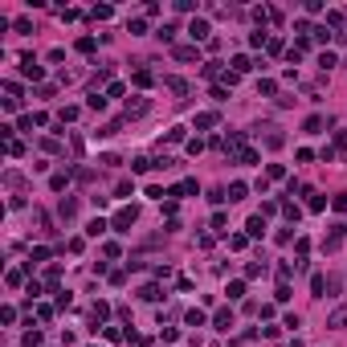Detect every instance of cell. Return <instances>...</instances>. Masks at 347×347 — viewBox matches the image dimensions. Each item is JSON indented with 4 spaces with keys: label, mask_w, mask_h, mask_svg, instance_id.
Here are the masks:
<instances>
[{
    "label": "cell",
    "mask_w": 347,
    "mask_h": 347,
    "mask_svg": "<svg viewBox=\"0 0 347 347\" xmlns=\"http://www.w3.org/2000/svg\"><path fill=\"white\" fill-rule=\"evenodd\" d=\"M139 221V208L135 204H127V208H119V213H114L110 217V229H114V233H131V225Z\"/></svg>",
    "instance_id": "cell-1"
},
{
    "label": "cell",
    "mask_w": 347,
    "mask_h": 347,
    "mask_svg": "<svg viewBox=\"0 0 347 347\" xmlns=\"http://www.w3.org/2000/svg\"><path fill=\"white\" fill-rule=\"evenodd\" d=\"M208 33H213V29H208L204 17H192V21H188V37H192V45H196V41H208Z\"/></svg>",
    "instance_id": "cell-2"
},
{
    "label": "cell",
    "mask_w": 347,
    "mask_h": 347,
    "mask_svg": "<svg viewBox=\"0 0 347 347\" xmlns=\"http://www.w3.org/2000/svg\"><path fill=\"white\" fill-rule=\"evenodd\" d=\"M21 74H25V78H33V82H41V74H45V69L33 62V53H25V57H21Z\"/></svg>",
    "instance_id": "cell-3"
},
{
    "label": "cell",
    "mask_w": 347,
    "mask_h": 347,
    "mask_svg": "<svg viewBox=\"0 0 347 347\" xmlns=\"http://www.w3.org/2000/svg\"><path fill=\"white\" fill-rule=\"evenodd\" d=\"M147 107H152V102H147L143 94H135V98H127V119H139V114H147Z\"/></svg>",
    "instance_id": "cell-4"
},
{
    "label": "cell",
    "mask_w": 347,
    "mask_h": 347,
    "mask_svg": "<svg viewBox=\"0 0 347 347\" xmlns=\"http://www.w3.org/2000/svg\"><path fill=\"white\" fill-rule=\"evenodd\" d=\"M233 323H237V319H233V310H229V306H221V310L213 315V327H217V331H233Z\"/></svg>",
    "instance_id": "cell-5"
},
{
    "label": "cell",
    "mask_w": 347,
    "mask_h": 347,
    "mask_svg": "<svg viewBox=\"0 0 347 347\" xmlns=\"http://www.w3.org/2000/svg\"><path fill=\"white\" fill-rule=\"evenodd\" d=\"M172 57H176V62H200V49H196V45H176Z\"/></svg>",
    "instance_id": "cell-6"
},
{
    "label": "cell",
    "mask_w": 347,
    "mask_h": 347,
    "mask_svg": "<svg viewBox=\"0 0 347 347\" xmlns=\"http://www.w3.org/2000/svg\"><path fill=\"white\" fill-rule=\"evenodd\" d=\"M245 237H265V217H249V225H245Z\"/></svg>",
    "instance_id": "cell-7"
},
{
    "label": "cell",
    "mask_w": 347,
    "mask_h": 347,
    "mask_svg": "<svg viewBox=\"0 0 347 347\" xmlns=\"http://www.w3.org/2000/svg\"><path fill=\"white\" fill-rule=\"evenodd\" d=\"M282 143H286V135L278 131V127H265V147H274V152H278Z\"/></svg>",
    "instance_id": "cell-8"
},
{
    "label": "cell",
    "mask_w": 347,
    "mask_h": 347,
    "mask_svg": "<svg viewBox=\"0 0 347 347\" xmlns=\"http://www.w3.org/2000/svg\"><path fill=\"white\" fill-rule=\"evenodd\" d=\"M107 229H110V221H102V217H94V221L86 225V237H102Z\"/></svg>",
    "instance_id": "cell-9"
},
{
    "label": "cell",
    "mask_w": 347,
    "mask_h": 347,
    "mask_svg": "<svg viewBox=\"0 0 347 347\" xmlns=\"http://www.w3.org/2000/svg\"><path fill=\"white\" fill-rule=\"evenodd\" d=\"M310 294H315V298L327 294V274H315V278H310Z\"/></svg>",
    "instance_id": "cell-10"
},
{
    "label": "cell",
    "mask_w": 347,
    "mask_h": 347,
    "mask_svg": "<svg viewBox=\"0 0 347 347\" xmlns=\"http://www.w3.org/2000/svg\"><path fill=\"white\" fill-rule=\"evenodd\" d=\"M86 107L102 114V110H107V94H98V90H90V98H86Z\"/></svg>",
    "instance_id": "cell-11"
},
{
    "label": "cell",
    "mask_w": 347,
    "mask_h": 347,
    "mask_svg": "<svg viewBox=\"0 0 347 347\" xmlns=\"http://www.w3.org/2000/svg\"><path fill=\"white\" fill-rule=\"evenodd\" d=\"M306 204H310V213H323V208H327V200H323L315 188H306Z\"/></svg>",
    "instance_id": "cell-12"
},
{
    "label": "cell",
    "mask_w": 347,
    "mask_h": 347,
    "mask_svg": "<svg viewBox=\"0 0 347 347\" xmlns=\"http://www.w3.org/2000/svg\"><path fill=\"white\" fill-rule=\"evenodd\" d=\"M323 123H327L323 114H310V119L303 123V131H306V135H319V131H323Z\"/></svg>",
    "instance_id": "cell-13"
},
{
    "label": "cell",
    "mask_w": 347,
    "mask_h": 347,
    "mask_svg": "<svg viewBox=\"0 0 347 347\" xmlns=\"http://www.w3.org/2000/svg\"><path fill=\"white\" fill-rule=\"evenodd\" d=\"M249 69H253L249 53H237V57H233V74H249Z\"/></svg>",
    "instance_id": "cell-14"
},
{
    "label": "cell",
    "mask_w": 347,
    "mask_h": 347,
    "mask_svg": "<svg viewBox=\"0 0 347 347\" xmlns=\"http://www.w3.org/2000/svg\"><path fill=\"white\" fill-rule=\"evenodd\" d=\"M131 82H135L139 90H147V86L155 82V78H152V69H135V78H131Z\"/></svg>",
    "instance_id": "cell-15"
},
{
    "label": "cell",
    "mask_w": 347,
    "mask_h": 347,
    "mask_svg": "<svg viewBox=\"0 0 347 347\" xmlns=\"http://www.w3.org/2000/svg\"><path fill=\"white\" fill-rule=\"evenodd\" d=\"M245 192H249V184H241V180L229 184V200H245Z\"/></svg>",
    "instance_id": "cell-16"
},
{
    "label": "cell",
    "mask_w": 347,
    "mask_h": 347,
    "mask_svg": "<svg viewBox=\"0 0 347 347\" xmlns=\"http://www.w3.org/2000/svg\"><path fill=\"white\" fill-rule=\"evenodd\" d=\"M196 127H200V131H208V127H217V114H213V110H200V114H196Z\"/></svg>",
    "instance_id": "cell-17"
},
{
    "label": "cell",
    "mask_w": 347,
    "mask_h": 347,
    "mask_svg": "<svg viewBox=\"0 0 347 347\" xmlns=\"http://www.w3.org/2000/svg\"><path fill=\"white\" fill-rule=\"evenodd\" d=\"M119 131H123V119H110V123H102V127H98V135H102V139H107V135H119Z\"/></svg>",
    "instance_id": "cell-18"
},
{
    "label": "cell",
    "mask_w": 347,
    "mask_h": 347,
    "mask_svg": "<svg viewBox=\"0 0 347 347\" xmlns=\"http://www.w3.org/2000/svg\"><path fill=\"white\" fill-rule=\"evenodd\" d=\"M184 323H188V327H204V323H208V319H204V310H196V306H192V310H188V315H184Z\"/></svg>",
    "instance_id": "cell-19"
},
{
    "label": "cell",
    "mask_w": 347,
    "mask_h": 347,
    "mask_svg": "<svg viewBox=\"0 0 347 347\" xmlns=\"http://www.w3.org/2000/svg\"><path fill=\"white\" fill-rule=\"evenodd\" d=\"M110 13H114L110 4H94V8H90V21H110Z\"/></svg>",
    "instance_id": "cell-20"
},
{
    "label": "cell",
    "mask_w": 347,
    "mask_h": 347,
    "mask_svg": "<svg viewBox=\"0 0 347 347\" xmlns=\"http://www.w3.org/2000/svg\"><path fill=\"white\" fill-rule=\"evenodd\" d=\"M155 37L164 41V45H172V41H176V25H159V29H155Z\"/></svg>",
    "instance_id": "cell-21"
},
{
    "label": "cell",
    "mask_w": 347,
    "mask_h": 347,
    "mask_svg": "<svg viewBox=\"0 0 347 347\" xmlns=\"http://www.w3.org/2000/svg\"><path fill=\"white\" fill-rule=\"evenodd\" d=\"M225 294H229V303H237V298L245 294V282H229V286H225Z\"/></svg>",
    "instance_id": "cell-22"
},
{
    "label": "cell",
    "mask_w": 347,
    "mask_h": 347,
    "mask_svg": "<svg viewBox=\"0 0 347 347\" xmlns=\"http://www.w3.org/2000/svg\"><path fill=\"white\" fill-rule=\"evenodd\" d=\"M139 298H143V303H159L164 294H159V286H143V290H139Z\"/></svg>",
    "instance_id": "cell-23"
},
{
    "label": "cell",
    "mask_w": 347,
    "mask_h": 347,
    "mask_svg": "<svg viewBox=\"0 0 347 347\" xmlns=\"http://www.w3.org/2000/svg\"><path fill=\"white\" fill-rule=\"evenodd\" d=\"M258 94H265V98L278 94V82H274V78H261V82H258Z\"/></svg>",
    "instance_id": "cell-24"
},
{
    "label": "cell",
    "mask_w": 347,
    "mask_h": 347,
    "mask_svg": "<svg viewBox=\"0 0 347 347\" xmlns=\"http://www.w3.org/2000/svg\"><path fill=\"white\" fill-rule=\"evenodd\" d=\"M65 184H69V172H53V180H49V188H53V192H62V188H65Z\"/></svg>",
    "instance_id": "cell-25"
},
{
    "label": "cell",
    "mask_w": 347,
    "mask_h": 347,
    "mask_svg": "<svg viewBox=\"0 0 347 347\" xmlns=\"http://www.w3.org/2000/svg\"><path fill=\"white\" fill-rule=\"evenodd\" d=\"M282 217H286L290 225H298V217H303V213H298V204H290V200H286V204H282Z\"/></svg>",
    "instance_id": "cell-26"
},
{
    "label": "cell",
    "mask_w": 347,
    "mask_h": 347,
    "mask_svg": "<svg viewBox=\"0 0 347 347\" xmlns=\"http://www.w3.org/2000/svg\"><path fill=\"white\" fill-rule=\"evenodd\" d=\"M319 65H323V69H335V65H339V57H335L331 49H323V53H319Z\"/></svg>",
    "instance_id": "cell-27"
},
{
    "label": "cell",
    "mask_w": 347,
    "mask_h": 347,
    "mask_svg": "<svg viewBox=\"0 0 347 347\" xmlns=\"http://www.w3.org/2000/svg\"><path fill=\"white\" fill-rule=\"evenodd\" d=\"M327 327H347V306H339V310H335V315L327 319Z\"/></svg>",
    "instance_id": "cell-28"
},
{
    "label": "cell",
    "mask_w": 347,
    "mask_h": 347,
    "mask_svg": "<svg viewBox=\"0 0 347 347\" xmlns=\"http://www.w3.org/2000/svg\"><path fill=\"white\" fill-rule=\"evenodd\" d=\"M127 29H131V37H143V33H147V21H143V17H135Z\"/></svg>",
    "instance_id": "cell-29"
},
{
    "label": "cell",
    "mask_w": 347,
    "mask_h": 347,
    "mask_svg": "<svg viewBox=\"0 0 347 347\" xmlns=\"http://www.w3.org/2000/svg\"><path fill=\"white\" fill-rule=\"evenodd\" d=\"M225 225H229V217L225 213H213V233H229Z\"/></svg>",
    "instance_id": "cell-30"
},
{
    "label": "cell",
    "mask_w": 347,
    "mask_h": 347,
    "mask_svg": "<svg viewBox=\"0 0 347 347\" xmlns=\"http://www.w3.org/2000/svg\"><path fill=\"white\" fill-rule=\"evenodd\" d=\"M57 213H62V217H65V221H69V217H74V213H78V200H62V204H57Z\"/></svg>",
    "instance_id": "cell-31"
},
{
    "label": "cell",
    "mask_w": 347,
    "mask_h": 347,
    "mask_svg": "<svg viewBox=\"0 0 347 347\" xmlns=\"http://www.w3.org/2000/svg\"><path fill=\"white\" fill-rule=\"evenodd\" d=\"M290 274H294L290 261H278V282H290Z\"/></svg>",
    "instance_id": "cell-32"
},
{
    "label": "cell",
    "mask_w": 347,
    "mask_h": 347,
    "mask_svg": "<svg viewBox=\"0 0 347 347\" xmlns=\"http://www.w3.org/2000/svg\"><path fill=\"white\" fill-rule=\"evenodd\" d=\"M278 303H290V282H278V290H274Z\"/></svg>",
    "instance_id": "cell-33"
},
{
    "label": "cell",
    "mask_w": 347,
    "mask_h": 347,
    "mask_svg": "<svg viewBox=\"0 0 347 347\" xmlns=\"http://www.w3.org/2000/svg\"><path fill=\"white\" fill-rule=\"evenodd\" d=\"M168 90H176V94H188V82H184V78H168Z\"/></svg>",
    "instance_id": "cell-34"
},
{
    "label": "cell",
    "mask_w": 347,
    "mask_h": 347,
    "mask_svg": "<svg viewBox=\"0 0 347 347\" xmlns=\"http://www.w3.org/2000/svg\"><path fill=\"white\" fill-rule=\"evenodd\" d=\"M245 245H249L245 233H233V237H229V249H245Z\"/></svg>",
    "instance_id": "cell-35"
},
{
    "label": "cell",
    "mask_w": 347,
    "mask_h": 347,
    "mask_svg": "<svg viewBox=\"0 0 347 347\" xmlns=\"http://www.w3.org/2000/svg\"><path fill=\"white\" fill-rule=\"evenodd\" d=\"M114 196H135V184H131V180H119V188H114Z\"/></svg>",
    "instance_id": "cell-36"
},
{
    "label": "cell",
    "mask_w": 347,
    "mask_h": 347,
    "mask_svg": "<svg viewBox=\"0 0 347 347\" xmlns=\"http://www.w3.org/2000/svg\"><path fill=\"white\" fill-rule=\"evenodd\" d=\"M13 29H17V33H33V21H29V17H17Z\"/></svg>",
    "instance_id": "cell-37"
},
{
    "label": "cell",
    "mask_w": 347,
    "mask_h": 347,
    "mask_svg": "<svg viewBox=\"0 0 347 347\" xmlns=\"http://www.w3.org/2000/svg\"><path fill=\"white\" fill-rule=\"evenodd\" d=\"M258 274H265V261H249L245 265V278H258Z\"/></svg>",
    "instance_id": "cell-38"
},
{
    "label": "cell",
    "mask_w": 347,
    "mask_h": 347,
    "mask_svg": "<svg viewBox=\"0 0 347 347\" xmlns=\"http://www.w3.org/2000/svg\"><path fill=\"white\" fill-rule=\"evenodd\" d=\"M25 347H41V331H25V339H21Z\"/></svg>",
    "instance_id": "cell-39"
},
{
    "label": "cell",
    "mask_w": 347,
    "mask_h": 347,
    "mask_svg": "<svg viewBox=\"0 0 347 347\" xmlns=\"http://www.w3.org/2000/svg\"><path fill=\"white\" fill-rule=\"evenodd\" d=\"M310 33H315V41H327V37H335V33H331L327 25H315V29H310Z\"/></svg>",
    "instance_id": "cell-40"
},
{
    "label": "cell",
    "mask_w": 347,
    "mask_h": 347,
    "mask_svg": "<svg viewBox=\"0 0 347 347\" xmlns=\"http://www.w3.org/2000/svg\"><path fill=\"white\" fill-rule=\"evenodd\" d=\"M78 114H82V110H78V107H62V123H74V119H78Z\"/></svg>",
    "instance_id": "cell-41"
},
{
    "label": "cell",
    "mask_w": 347,
    "mask_h": 347,
    "mask_svg": "<svg viewBox=\"0 0 347 347\" xmlns=\"http://www.w3.org/2000/svg\"><path fill=\"white\" fill-rule=\"evenodd\" d=\"M204 152V139H188V155H200Z\"/></svg>",
    "instance_id": "cell-42"
},
{
    "label": "cell",
    "mask_w": 347,
    "mask_h": 347,
    "mask_svg": "<svg viewBox=\"0 0 347 347\" xmlns=\"http://www.w3.org/2000/svg\"><path fill=\"white\" fill-rule=\"evenodd\" d=\"M147 196H152V200H164V196H168V192H164V188H159V184H147Z\"/></svg>",
    "instance_id": "cell-43"
},
{
    "label": "cell",
    "mask_w": 347,
    "mask_h": 347,
    "mask_svg": "<svg viewBox=\"0 0 347 347\" xmlns=\"http://www.w3.org/2000/svg\"><path fill=\"white\" fill-rule=\"evenodd\" d=\"M168 143H184V127H172V131H168Z\"/></svg>",
    "instance_id": "cell-44"
},
{
    "label": "cell",
    "mask_w": 347,
    "mask_h": 347,
    "mask_svg": "<svg viewBox=\"0 0 347 347\" xmlns=\"http://www.w3.org/2000/svg\"><path fill=\"white\" fill-rule=\"evenodd\" d=\"M25 282V270H8V286H21Z\"/></svg>",
    "instance_id": "cell-45"
},
{
    "label": "cell",
    "mask_w": 347,
    "mask_h": 347,
    "mask_svg": "<svg viewBox=\"0 0 347 347\" xmlns=\"http://www.w3.org/2000/svg\"><path fill=\"white\" fill-rule=\"evenodd\" d=\"M57 278H62V270H57V265H49V270H45V282L57 286Z\"/></svg>",
    "instance_id": "cell-46"
},
{
    "label": "cell",
    "mask_w": 347,
    "mask_h": 347,
    "mask_svg": "<svg viewBox=\"0 0 347 347\" xmlns=\"http://www.w3.org/2000/svg\"><path fill=\"white\" fill-rule=\"evenodd\" d=\"M213 102H229V90L225 86H213Z\"/></svg>",
    "instance_id": "cell-47"
},
{
    "label": "cell",
    "mask_w": 347,
    "mask_h": 347,
    "mask_svg": "<svg viewBox=\"0 0 347 347\" xmlns=\"http://www.w3.org/2000/svg\"><path fill=\"white\" fill-rule=\"evenodd\" d=\"M331 208H335V213H347V196H335V200H331Z\"/></svg>",
    "instance_id": "cell-48"
}]
</instances>
